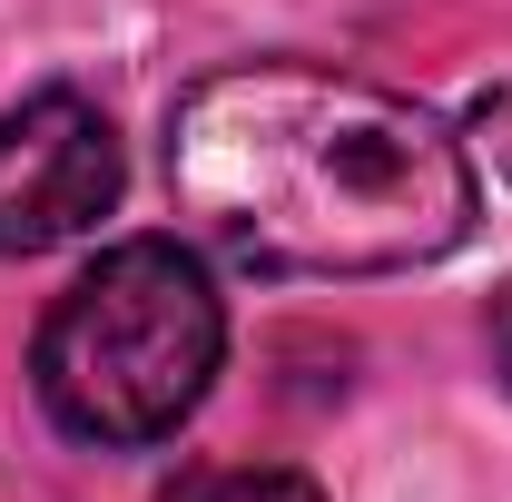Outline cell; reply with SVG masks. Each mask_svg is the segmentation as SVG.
Listing matches in <instances>:
<instances>
[{
    "mask_svg": "<svg viewBox=\"0 0 512 502\" xmlns=\"http://www.w3.org/2000/svg\"><path fill=\"white\" fill-rule=\"evenodd\" d=\"M168 188L256 276H394L473 237V158L404 89L316 60L197 79L168 119Z\"/></svg>",
    "mask_w": 512,
    "mask_h": 502,
    "instance_id": "obj_1",
    "label": "cell"
},
{
    "mask_svg": "<svg viewBox=\"0 0 512 502\" xmlns=\"http://www.w3.org/2000/svg\"><path fill=\"white\" fill-rule=\"evenodd\" d=\"M227 355V315L217 286L178 237H128L69 286L40 325V404L50 424L99 453L168 443L207 404V375Z\"/></svg>",
    "mask_w": 512,
    "mask_h": 502,
    "instance_id": "obj_2",
    "label": "cell"
},
{
    "mask_svg": "<svg viewBox=\"0 0 512 502\" xmlns=\"http://www.w3.org/2000/svg\"><path fill=\"white\" fill-rule=\"evenodd\" d=\"M119 207V138L79 89H40L0 119V256L89 237Z\"/></svg>",
    "mask_w": 512,
    "mask_h": 502,
    "instance_id": "obj_3",
    "label": "cell"
},
{
    "mask_svg": "<svg viewBox=\"0 0 512 502\" xmlns=\"http://www.w3.org/2000/svg\"><path fill=\"white\" fill-rule=\"evenodd\" d=\"M168 502H325L306 473H276V463H207V473H178Z\"/></svg>",
    "mask_w": 512,
    "mask_h": 502,
    "instance_id": "obj_4",
    "label": "cell"
},
{
    "mask_svg": "<svg viewBox=\"0 0 512 502\" xmlns=\"http://www.w3.org/2000/svg\"><path fill=\"white\" fill-rule=\"evenodd\" d=\"M473 148L493 158V178H512V89H493V99L473 109Z\"/></svg>",
    "mask_w": 512,
    "mask_h": 502,
    "instance_id": "obj_5",
    "label": "cell"
},
{
    "mask_svg": "<svg viewBox=\"0 0 512 502\" xmlns=\"http://www.w3.org/2000/svg\"><path fill=\"white\" fill-rule=\"evenodd\" d=\"M493 375L512 384V286H503V296H493Z\"/></svg>",
    "mask_w": 512,
    "mask_h": 502,
    "instance_id": "obj_6",
    "label": "cell"
}]
</instances>
